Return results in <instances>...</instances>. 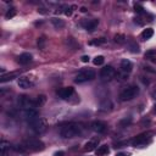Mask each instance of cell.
Listing matches in <instances>:
<instances>
[{
	"instance_id": "obj_35",
	"label": "cell",
	"mask_w": 156,
	"mask_h": 156,
	"mask_svg": "<svg viewBox=\"0 0 156 156\" xmlns=\"http://www.w3.org/2000/svg\"><path fill=\"white\" fill-rule=\"evenodd\" d=\"M152 112H154V113H156V105L154 106V110H152Z\"/></svg>"
},
{
	"instance_id": "obj_32",
	"label": "cell",
	"mask_w": 156,
	"mask_h": 156,
	"mask_svg": "<svg viewBox=\"0 0 156 156\" xmlns=\"http://www.w3.org/2000/svg\"><path fill=\"white\" fill-rule=\"evenodd\" d=\"M65 155V152L63 151H57V152H55V155L54 156H63Z\"/></svg>"
},
{
	"instance_id": "obj_26",
	"label": "cell",
	"mask_w": 156,
	"mask_h": 156,
	"mask_svg": "<svg viewBox=\"0 0 156 156\" xmlns=\"http://www.w3.org/2000/svg\"><path fill=\"white\" fill-rule=\"evenodd\" d=\"M38 46H39V49H41V50L45 48V38H44V37L38 38Z\"/></svg>"
},
{
	"instance_id": "obj_19",
	"label": "cell",
	"mask_w": 156,
	"mask_h": 156,
	"mask_svg": "<svg viewBox=\"0 0 156 156\" xmlns=\"http://www.w3.org/2000/svg\"><path fill=\"white\" fill-rule=\"evenodd\" d=\"M51 23L54 24V27H55V28H58V29L65 27V22H63L62 20H60V18H56V17L51 18Z\"/></svg>"
},
{
	"instance_id": "obj_15",
	"label": "cell",
	"mask_w": 156,
	"mask_h": 156,
	"mask_svg": "<svg viewBox=\"0 0 156 156\" xmlns=\"http://www.w3.org/2000/svg\"><path fill=\"white\" fill-rule=\"evenodd\" d=\"M132 67H133V65H132V62H130L129 60L124 58V60H122V61H121L119 68H121V71H122V72H124V73H129V72L132 71Z\"/></svg>"
},
{
	"instance_id": "obj_16",
	"label": "cell",
	"mask_w": 156,
	"mask_h": 156,
	"mask_svg": "<svg viewBox=\"0 0 156 156\" xmlns=\"http://www.w3.org/2000/svg\"><path fill=\"white\" fill-rule=\"evenodd\" d=\"M32 55L29 54V52H23V54H21L20 56H18V58H17V61H18V63H21V65H27V63H29L30 61H32Z\"/></svg>"
},
{
	"instance_id": "obj_14",
	"label": "cell",
	"mask_w": 156,
	"mask_h": 156,
	"mask_svg": "<svg viewBox=\"0 0 156 156\" xmlns=\"http://www.w3.org/2000/svg\"><path fill=\"white\" fill-rule=\"evenodd\" d=\"M98 144H99V138H93V139H90L85 145H84V151H93V150H95L96 149V146H98Z\"/></svg>"
},
{
	"instance_id": "obj_3",
	"label": "cell",
	"mask_w": 156,
	"mask_h": 156,
	"mask_svg": "<svg viewBox=\"0 0 156 156\" xmlns=\"http://www.w3.org/2000/svg\"><path fill=\"white\" fill-rule=\"evenodd\" d=\"M95 78V72L93 69H82L79 71L77 74H76V78H74V82L76 83H84V82H88V80H91Z\"/></svg>"
},
{
	"instance_id": "obj_5",
	"label": "cell",
	"mask_w": 156,
	"mask_h": 156,
	"mask_svg": "<svg viewBox=\"0 0 156 156\" xmlns=\"http://www.w3.org/2000/svg\"><path fill=\"white\" fill-rule=\"evenodd\" d=\"M151 141V133H143L132 139V144L136 147H143Z\"/></svg>"
},
{
	"instance_id": "obj_27",
	"label": "cell",
	"mask_w": 156,
	"mask_h": 156,
	"mask_svg": "<svg viewBox=\"0 0 156 156\" xmlns=\"http://www.w3.org/2000/svg\"><path fill=\"white\" fill-rule=\"evenodd\" d=\"M134 10H135L136 13H140V15L144 13V7H143L141 5H139V4H135V5H134Z\"/></svg>"
},
{
	"instance_id": "obj_22",
	"label": "cell",
	"mask_w": 156,
	"mask_h": 156,
	"mask_svg": "<svg viewBox=\"0 0 156 156\" xmlns=\"http://www.w3.org/2000/svg\"><path fill=\"white\" fill-rule=\"evenodd\" d=\"M34 101H35V106H41V105L46 101V98H45L44 95H39V96H37V98L34 99Z\"/></svg>"
},
{
	"instance_id": "obj_2",
	"label": "cell",
	"mask_w": 156,
	"mask_h": 156,
	"mask_svg": "<svg viewBox=\"0 0 156 156\" xmlns=\"http://www.w3.org/2000/svg\"><path fill=\"white\" fill-rule=\"evenodd\" d=\"M28 123H29L32 130H33L34 133H37V134H40V133L45 132V129H46V127H48L46 119H45V118H41V117H38V118H35V119H33V121H30V122H28Z\"/></svg>"
},
{
	"instance_id": "obj_6",
	"label": "cell",
	"mask_w": 156,
	"mask_h": 156,
	"mask_svg": "<svg viewBox=\"0 0 156 156\" xmlns=\"http://www.w3.org/2000/svg\"><path fill=\"white\" fill-rule=\"evenodd\" d=\"M24 146L29 150H33V151H41L44 150V143L40 141L39 139H27L24 141Z\"/></svg>"
},
{
	"instance_id": "obj_28",
	"label": "cell",
	"mask_w": 156,
	"mask_h": 156,
	"mask_svg": "<svg viewBox=\"0 0 156 156\" xmlns=\"http://www.w3.org/2000/svg\"><path fill=\"white\" fill-rule=\"evenodd\" d=\"M16 15V10L15 9H10L7 12H6V15H5V17L9 20V18H11V17H13Z\"/></svg>"
},
{
	"instance_id": "obj_8",
	"label": "cell",
	"mask_w": 156,
	"mask_h": 156,
	"mask_svg": "<svg viewBox=\"0 0 156 156\" xmlns=\"http://www.w3.org/2000/svg\"><path fill=\"white\" fill-rule=\"evenodd\" d=\"M18 102H20V105H21L24 110H26V108L35 107V101H34V99H30V98L27 96V95H22V96H20Z\"/></svg>"
},
{
	"instance_id": "obj_1",
	"label": "cell",
	"mask_w": 156,
	"mask_h": 156,
	"mask_svg": "<svg viewBox=\"0 0 156 156\" xmlns=\"http://www.w3.org/2000/svg\"><path fill=\"white\" fill-rule=\"evenodd\" d=\"M83 132V127L79 123H68L61 127L60 135L65 139H71L74 136H78Z\"/></svg>"
},
{
	"instance_id": "obj_18",
	"label": "cell",
	"mask_w": 156,
	"mask_h": 156,
	"mask_svg": "<svg viewBox=\"0 0 156 156\" xmlns=\"http://www.w3.org/2000/svg\"><path fill=\"white\" fill-rule=\"evenodd\" d=\"M95 152H96L98 156H104V155L108 154V146H107V145H101V146H99V147L96 149Z\"/></svg>"
},
{
	"instance_id": "obj_17",
	"label": "cell",
	"mask_w": 156,
	"mask_h": 156,
	"mask_svg": "<svg viewBox=\"0 0 156 156\" xmlns=\"http://www.w3.org/2000/svg\"><path fill=\"white\" fill-rule=\"evenodd\" d=\"M152 35H154V29H152V28H146V29H144L143 33H141V38H143L144 40L150 39Z\"/></svg>"
},
{
	"instance_id": "obj_30",
	"label": "cell",
	"mask_w": 156,
	"mask_h": 156,
	"mask_svg": "<svg viewBox=\"0 0 156 156\" xmlns=\"http://www.w3.org/2000/svg\"><path fill=\"white\" fill-rule=\"evenodd\" d=\"M80 60H82V62H88V61H89V56L84 55V56H82V57H80Z\"/></svg>"
},
{
	"instance_id": "obj_11",
	"label": "cell",
	"mask_w": 156,
	"mask_h": 156,
	"mask_svg": "<svg viewBox=\"0 0 156 156\" xmlns=\"http://www.w3.org/2000/svg\"><path fill=\"white\" fill-rule=\"evenodd\" d=\"M17 84H18V87L22 88V89H29V88L33 87L34 83H33L28 77H20Z\"/></svg>"
},
{
	"instance_id": "obj_10",
	"label": "cell",
	"mask_w": 156,
	"mask_h": 156,
	"mask_svg": "<svg viewBox=\"0 0 156 156\" xmlns=\"http://www.w3.org/2000/svg\"><path fill=\"white\" fill-rule=\"evenodd\" d=\"M91 129H93L94 132L101 134V133H105V132H106L107 126H106V123L102 122V121H94V122L91 123Z\"/></svg>"
},
{
	"instance_id": "obj_29",
	"label": "cell",
	"mask_w": 156,
	"mask_h": 156,
	"mask_svg": "<svg viewBox=\"0 0 156 156\" xmlns=\"http://www.w3.org/2000/svg\"><path fill=\"white\" fill-rule=\"evenodd\" d=\"M71 9H73V6H65V15L66 16H71L72 15V10Z\"/></svg>"
},
{
	"instance_id": "obj_25",
	"label": "cell",
	"mask_w": 156,
	"mask_h": 156,
	"mask_svg": "<svg viewBox=\"0 0 156 156\" xmlns=\"http://www.w3.org/2000/svg\"><path fill=\"white\" fill-rule=\"evenodd\" d=\"M0 149H1V152H7V150L10 149V143L2 140L1 144H0Z\"/></svg>"
},
{
	"instance_id": "obj_21",
	"label": "cell",
	"mask_w": 156,
	"mask_h": 156,
	"mask_svg": "<svg viewBox=\"0 0 156 156\" xmlns=\"http://www.w3.org/2000/svg\"><path fill=\"white\" fill-rule=\"evenodd\" d=\"M113 40H115L116 43H118V44H123V43L126 41V35H124V34H116V35L113 37Z\"/></svg>"
},
{
	"instance_id": "obj_13",
	"label": "cell",
	"mask_w": 156,
	"mask_h": 156,
	"mask_svg": "<svg viewBox=\"0 0 156 156\" xmlns=\"http://www.w3.org/2000/svg\"><path fill=\"white\" fill-rule=\"evenodd\" d=\"M23 116H24V118H26L28 122H30V121L38 118V111H37L34 107H32V108H26L24 112H23Z\"/></svg>"
},
{
	"instance_id": "obj_24",
	"label": "cell",
	"mask_w": 156,
	"mask_h": 156,
	"mask_svg": "<svg viewBox=\"0 0 156 156\" xmlns=\"http://www.w3.org/2000/svg\"><path fill=\"white\" fill-rule=\"evenodd\" d=\"M104 61H105V58H104V56H95L94 57V60H93V63L94 65H96V66H99V65H102L104 63Z\"/></svg>"
},
{
	"instance_id": "obj_31",
	"label": "cell",
	"mask_w": 156,
	"mask_h": 156,
	"mask_svg": "<svg viewBox=\"0 0 156 156\" xmlns=\"http://www.w3.org/2000/svg\"><path fill=\"white\" fill-rule=\"evenodd\" d=\"M154 54H156V50H150V51H146L145 56H150V55H154Z\"/></svg>"
},
{
	"instance_id": "obj_34",
	"label": "cell",
	"mask_w": 156,
	"mask_h": 156,
	"mask_svg": "<svg viewBox=\"0 0 156 156\" xmlns=\"http://www.w3.org/2000/svg\"><path fill=\"white\" fill-rule=\"evenodd\" d=\"M85 11H87L85 7H80V12H85Z\"/></svg>"
},
{
	"instance_id": "obj_20",
	"label": "cell",
	"mask_w": 156,
	"mask_h": 156,
	"mask_svg": "<svg viewBox=\"0 0 156 156\" xmlns=\"http://www.w3.org/2000/svg\"><path fill=\"white\" fill-rule=\"evenodd\" d=\"M16 76H17V73H15V72L13 73H9V74H2L0 82L5 83V82H9V80H12L13 78H16Z\"/></svg>"
},
{
	"instance_id": "obj_33",
	"label": "cell",
	"mask_w": 156,
	"mask_h": 156,
	"mask_svg": "<svg viewBox=\"0 0 156 156\" xmlns=\"http://www.w3.org/2000/svg\"><path fill=\"white\" fill-rule=\"evenodd\" d=\"M116 156H127V155H126V154H123V152H119V154H117Z\"/></svg>"
},
{
	"instance_id": "obj_7",
	"label": "cell",
	"mask_w": 156,
	"mask_h": 156,
	"mask_svg": "<svg viewBox=\"0 0 156 156\" xmlns=\"http://www.w3.org/2000/svg\"><path fill=\"white\" fill-rule=\"evenodd\" d=\"M116 74V71L112 66H105L104 68H101L100 71V77L104 79V80H110L115 77Z\"/></svg>"
},
{
	"instance_id": "obj_36",
	"label": "cell",
	"mask_w": 156,
	"mask_h": 156,
	"mask_svg": "<svg viewBox=\"0 0 156 156\" xmlns=\"http://www.w3.org/2000/svg\"><path fill=\"white\" fill-rule=\"evenodd\" d=\"M155 98H156V91H155Z\"/></svg>"
},
{
	"instance_id": "obj_9",
	"label": "cell",
	"mask_w": 156,
	"mask_h": 156,
	"mask_svg": "<svg viewBox=\"0 0 156 156\" xmlns=\"http://www.w3.org/2000/svg\"><path fill=\"white\" fill-rule=\"evenodd\" d=\"M98 24H99V20H96V18H91V20H84V21H82V26H83L87 30H89V32L95 30L96 27H98Z\"/></svg>"
},
{
	"instance_id": "obj_4",
	"label": "cell",
	"mask_w": 156,
	"mask_h": 156,
	"mask_svg": "<svg viewBox=\"0 0 156 156\" xmlns=\"http://www.w3.org/2000/svg\"><path fill=\"white\" fill-rule=\"evenodd\" d=\"M138 93H139L138 87H135V85H130V87L124 88V89L121 91V94H119V99H121L122 101H128V100L134 99V98L138 95Z\"/></svg>"
},
{
	"instance_id": "obj_23",
	"label": "cell",
	"mask_w": 156,
	"mask_h": 156,
	"mask_svg": "<svg viewBox=\"0 0 156 156\" xmlns=\"http://www.w3.org/2000/svg\"><path fill=\"white\" fill-rule=\"evenodd\" d=\"M105 43V38H98V39H93L89 41L90 45H101Z\"/></svg>"
},
{
	"instance_id": "obj_12",
	"label": "cell",
	"mask_w": 156,
	"mask_h": 156,
	"mask_svg": "<svg viewBox=\"0 0 156 156\" xmlns=\"http://www.w3.org/2000/svg\"><path fill=\"white\" fill-rule=\"evenodd\" d=\"M72 94H73V88L72 87H65V88H61V89L57 90V95L61 99H68V98H71Z\"/></svg>"
}]
</instances>
